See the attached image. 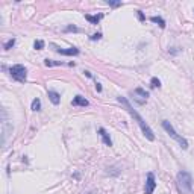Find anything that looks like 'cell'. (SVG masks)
<instances>
[{
  "instance_id": "obj_1",
  "label": "cell",
  "mask_w": 194,
  "mask_h": 194,
  "mask_svg": "<svg viewBox=\"0 0 194 194\" xmlns=\"http://www.w3.org/2000/svg\"><path fill=\"white\" fill-rule=\"evenodd\" d=\"M117 100L121 103V105L124 106V109L129 112V114H131L132 115V117L137 120V123H138V126L141 127V131H143V134L146 135V138L149 140V141H155V134H153V131H152V129H150V126L144 121V118L143 117H141V115L132 108V105H131V103H129V100L126 99V97H123V96H118L117 97Z\"/></svg>"
},
{
  "instance_id": "obj_2",
  "label": "cell",
  "mask_w": 194,
  "mask_h": 194,
  "mask_svg": "<svg viewBox=\"0 0 194 194\" xmlns=\"http://www.w3.org/2000/svg\"><path fill=\"white\" fill-rule=\"evenodd\" d=\"M176 187L180 194H193V177L188 171H179L176 176Z\"/></svg>"
},
{
  "instance_id": "obj_3",
  "label": "cell",
  "mask_w": 194,
  "mask_h": 194,
  "mask_svg": "<svg viewBox=\"0 0 194 194\" xmlns=\"http://www.w3.org/2000/svg\"><path fill=\"white\" fill-rule=\"evenodd\" d=\"M161 124H162V127L165 129V132L169 134V135H170V137H171V138H173L174 141H177V143H179V146L182 147L184 150H187V149H188V141H187V140H185L184 137H180V135H179V134H177V132L174 131V127L171 126V123H170V121L164 120V121H162Z\"/></svg>"
},
{
  "instance_id": "obj_4",
  "label": "cell",
  "mask_w": 194,
  "mask_h": 194,
  "mask_svg": "<svg viewBox=\"0 0 194 194\" xmlns=\"http://www.w3.org/2000/svg\"><path fill=\"white\" fill-rule=\"evenodd\" d=\"M9 74H11V77H12L14 81L23 84V82H26L28 70H26V67L21 65V64H17V65H12V67L9 68Z\"/></svg>"
},
{
  "instance_id": "obj_5",
  "label": "cell",
  "mask_w": 194,
  "mask_h": 194,
  "mask_svg": "<svg viewBox=\"0 0 194 194\" xmlns=\"http://www.w3.org/2000/svg\"><path fill=\"white\" fill-rule=\"evenodd\" d=\"M147 97H149V93L146 91V89H143L141 86L135 88L134 93H132V99L135 103H138V105H144V103L147 102Z\"/></svg>"
},
{
  "instance_id": "obj_6",
  "label": "cell",
  "mask_w": 194,
  "mask_h": 194,
  "mask_svg": "<svg viewBox=\"0 0 194 194\" xmlns=\"http://www.w3.org/2000/svg\"><path fill=\"white\" fill-rule=\"evenodd\" d=\"M156 188V180H155V174L150 171L147 173V180H146V187H144V193L146 194H152Z\"/></svg>"
},
{
  "instance_id": "obj_7",
  "label": "cell",
  "mask_w": 194,
  "mask_h": 194,
  "mask_svg": "<svg viewBox=\"0 0 194 194\" xmlns=\"http://www.w3.org/2000/svg\"><path fill=\"white\" fill-rule=\"evenodd\" d=\"M52 47L55 49V52H58V53L61 55H65V56H76V55H79V49H76V47H70V49H61L55 44H52Z\"/></svg>"
},
{
  "instance_id": "obj_8",
  "label": "cell",
  "mask_w": 194,
  "mask_h": 194,
  "mask_svg": "<svg viewBox=\"0 0 194 194\" xmlns=\"http://www.w3.org/2000/svg\"><path fill=\"white\" fill-rule=\"evenodd\" d=\"M71 105L73 106H88V100L85 99V97H82V96H76L73 100H71Z\"/></svg>"
},
{
  "instance_id": "obj_9",
  "label": "cell",
  "mask_w": 194,
  "mask_h": 194,
  "mask_svg": "<svg viewBox=\"0 0 194 194\" xmlns=\"http://www.w3.org/2000/svg\"><path fill=\"white\" fill-rule=\"evenodd\" d=\"M99 134H100V137L103 138V143H105L108 147H111V146H112V140L109 138V134H108L103 127H99Z\"/></svg>"
},
{
  "instance_id": "obj_10",
  "label": "cell",
  "mask_w": 194,
  "mask_h": 194,
  "mask_svg": "<svg viewBox=\"0 0 194 194\" xmlns=\"http://www.w3.org/2000/svg\"><path fill=\"white\" fill-rule=\"evenodd\" d=\"M47 96H49V100L53 103V105H59V102H61V96H59V93H56V91H49Z\"/></svg>"
},
{
  "instance_id": "obj_11",
  "label": "cell",
  "mask_w": 194,
  "mask_h": 194,
  "mask_svg": "<svg viewBox=\"0 0 194 194\" xmlns=\"http://www.w3.org/2000/svg\"><path fill=\"white\" fill-rule=\"evenodd\" d=\"M102 18H103V14H99V15H89V14H85V20H88L91 24H97Z\"/></svg>"
},
{
  "instance_id": "obj_12",
  "label": "cell",
  "mask_w": 194,
  "mask_h": 194,
  "mask_svg": "<svg viewBox=\"0 0 194 194\" xmlns=\"http://www.w3.org/2000/svg\"><path fill=\"white\" fill-rule=\"evenodd\" d=\"M31 109H32V111H40V109H41V100H40V99H38V97L32 100V105H31Z\"/></svg>"
},
{
  "instance_id": "obj_13",
  "label": "cell",
  "mask_w": 194,
  "mask_h": 194,
  "mask_svg": "<svg viewBox=\"0 0 194 194\" xmlns=\"http://www.w3.org/2000/svg\"><path fill=\"white\" fill-rule=\"evenodd\" d=\"M150 21H153V23H158L161 29H164V28H165V21H164V18H161V17L153 15V17H150Z\"/></svg>"
},
{
  "instance_id": "obj_14",
  "label": "cell",
  "mask_w": 194,
  "mask_h": 194,
  "mask_svg": "<svg viewBox=\"0 0 194 194\" xmlns=\"http://www.w3.org/2000/svg\"><path fill=\"white\" fill-rule=\"evenodd\" d=\"M44 64L47 67H53V65H64V62H61V61H52V59H46L44 61Z\"/></svg>"
},
{
  "instance_id": "obj_15",
  "label": "cell",
  "mask_w": 194,
  "mask_h": 194,
  "mask_svg": "<svg viewBox=\"0 0 194 194\" xmlns=\"http://www.w3.org/2000/svg\"><path fill=\"white\" fill-rule=\"evenodd\" d=\"M150 86H152V88H161V81L158 79V77H152Z\"/></svg>"
},
{
  "instance_id": "obj_16",
  "label": "cell",
  "mask_w": 194,
  "mask_h": 194,
  "mask_svg": "<svg viewBox=\"0 0 194 194\" xmlns=\"http://www.w3.org/2000/svg\"><path fill=\"white\" fill-rule=\"evenodd\" d=\"M14 46H15V38H11L9 41H6V43H5L3 49H5V50H9V49H12Z\"/></svg>"
},
{
  "instance_id": "obj_17",
  "label": "cell",
  "mask_w": 194,
  "mask_h": 194,
  "mask_svg": "<svg viewBox=\"0 0 194 194\" xmlns=\"http://www.w3.org/2000/svg\"><path fill=\"white\" fill-rule=\"evenodd\" d=\"M33 49H35V50H43V49H44V41H43V40H36V41L33 43Z\"/></svg>"
},
{
  "instance_id": "obj_18",
  "label": "cell",
  "mask_w": 194,
  "mask_h": 194,
  "mask_svg": "<svg viewBox=\"0 0 194 194\" xmlns=\"http://www.w3.org/2000/svg\"><path fill=\"white\" fill-rule=\"evenodd\" d=\"M65 32H81V29L79 28H76V26H73V24H70V26H67L65 29H64Z\"/></svg>"
},
{
  "instance_id": "obj_19",
  "label": "cell",
  "mask_w": 194,
  "mask_h": 194,
  "mask_svg": "<svg viewBox=\"0 0 194 194\" xmlns=\"http://www.w3.org/2000/svg\"><path fill=\"white\" fill-rule=\"evenodd\" d=\"M106 3H108L111 8H118V6H121V5H123L121 2H114V0H106Z\"/></svg>"
},
{
  "instance_id": "obj_20",
  "label": "cell",
  "mask_w": 194,
  "mask_h": 194,
  "mask_svg": "<svg viewBox=\"0 0 194 194\" xmlns=\"http://www.w3.org/2000/svg\"><path fill=\"white\" fill-rule=\"evenodd\" d=\"M100 38H102V33L97 32V33H94V35L89 36V40H91V41H97V40H100Z\"/></svg>"
},
{
  "instance_id": "obj_21",
  "label": "cell",
  "mask_w": 194,
  "mask_h": 194,
  "mask_svg": "<svg viewBox=\"0 0 194 194\" xmlns=\"http://www.w3.org/2000/svg\"><path fill=\"white\" fill-rule=\"evenodd\" d=\"M138 12V17H140V20L141 21H144V14H143V12H141V11H137Z\"/></svg>"
},
{
  "instance_id": "obj_22",
  "label": "cell",
  "mask_w": 194,
  "mask_h": 194,
  "mask_svg": "<svg viewBox=\"0 0 194 194\" xmlns=\"http://www.w3.org/2000/svg\"><path fill=\"white\" fill-rule=\"evenodd\" d=\"M96 91H97V93H102V85L97 84V82H96Z\"/></svg>"
},
{
  "instance_id": "obj_23",
  "label": "cell",
  "mask_w": 194,
  "mask_h": 194,
  "mask_svg": "<svg viewBox=\"0 0 194 194\" xmlns=\"http://www.w3.org/2000/svg\"><path fill=\"white\" fill-rule=\"evenodd\" d=\"M84 73H85V76H86V77H93V74L89 73V71H84Z\"/></svg>"
},
{
  "instance_id": "obj_24",
  "label": "cell",
  "mask_w": 194,
  "mask_h": 194,
  "mask_svg": "<svg viewBox=\"0 0 194 194\" xmlns=\"http://www.w3.org/2000/svg\"><path fill=\"white\" fill-rule=\"evenodd\" d=\"M88 194H94V193H93V191H91V193H88Z\"/></svg>"
},
{
  "instance_id": "obj_25",
  "label": "cell",
  "mask_w": 194,
  "mask_h": 194,
  "mask_svg": "<svg viewBox=\"0 0 194 194\" xmlns=\"http://www.w3.org/2000/svg\"><path fill=\"white\" fill-rule=\"evenodd\" d=\"M193 12H194V11H193Z\"/></svg>"
}]
</instances>
